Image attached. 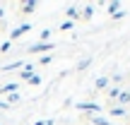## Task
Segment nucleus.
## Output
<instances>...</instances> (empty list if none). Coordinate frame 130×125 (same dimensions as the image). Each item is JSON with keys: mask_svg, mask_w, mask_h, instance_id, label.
Returning a JSON list of instances; mask_svg holds the SVG:
<instances>
[{"mask_svg": "<svg viewBox=\"0 0 130 125\" xmlns=\"http://www.w3.org/2000/svg\"><path fill=\"white\" fill-rule=\"evenodd\" d=\"M75 108H77L79 113H87V116H99V111H101V106L94 101H84V103H75Z\"/></svg>", "mask_w": 130, "mask_h": 125, "instance_id": "1", "label": "nucleus"}, {"mask_svg": "<svg viewBox=\"0 0 130 125\" xmlns=\"http://www.w3.org/2000/svg\"><path fill=\"white\" fill-rule=\"evenodd\" d=\"M53 48H56V46H53L51 41H46V43H41V41H39V43H34V46L29 48V53H36V56H39V53H46V51H53Z\"/></svg>", "mask_w": 130, "mask_h": 125, "instance_id": "2", "label": "nucleus"}, {"mask_svg": "<svg viewBox=\"0 0 130 125\" xmlns=\"http://www.w3.org/2000/svg\"><path fill=\"white\" fill-rule=\"evenodd\" d=\"M29 29H31V24H19V27L14 29V31H10V39H12V41H14V39H19V36H24V34L29 31Z\"/></svg>", "mask_w": 130, "mask_h": 125, "instance_id": "3", "label": "nucleus"}, {"mask_svg": "<svg viewBox=\"0 0 130 125\" xmlns=\"http://www.w3.org/2000/svg\"><path fill=\"white\" fill-rule=\"evenodd\" d=\"M34 70H36V67H34V65H24V67H22V72H19V77H22L24 82H29V79H31L34 75H36V72H34Z\"/></svg>", "mask_w": 130, "mask_h": 125, "instance_id": "4", "label": "nucleus"}, {"mask_svg": "<svg viewBox=\"0 0 130 125\" xmlns=\"http://www.w3.org/2000/svg\"><path fill=\"white\" fill-rule=\"evenodd\" d=\"M65 14H68V22H72V19H79V10L75 7V5H70V7L65 10Z\"/></svg>", "mask_w": 130, "mask_h": 125, "instance_id": "5", "label": "nucleus"}, {"mask_svg": "<svg viewBox=\"0 0 130 125\" xmlns=\"http://www.w3.org/2000/svg\"><path fill=\"white\" fill-rule=\"evenodd\" d=\"M17 84H14V82H10V84H5V87H0V94H7V96H10V94H17Z\"/></svg>", "mask_w": 130, "mask_h": 125, "instance_id": "6", "label": "nucleus"}, {"mask_svg": "<svg viewBox=\"0 0 130 125\" xmlns=\"http://www.w3.org/2000/svg\"><path fill=\"white\" fill-rule=\"evenodd\" d=\"M34 10H36V0H27V3L22 5V12H24V14L34 12Z\"/></svg>", "mask_w": 130, "mask_h": 125, "instance_id": "7", "label": "nucleus"}, {"mask_svg": "<svg viewBox=\"0 0 130 125\" xmlns=\"http://www.w3.org/2000/svg\"><path fill=\"white\" fill-rule=\"evenodd\" d=\"M89 120H92V125H111L108 118H101V116H89Z\"/></svg>", "mask_w": 130, "mask_h": 125, "instance_id": "8", "label": "nucleus"}, {"mask_svg": "<svg viewBox=\"0 0 130 125\" xmlns=\"http://www.w3.org/2000/svg\"><path fill=\"white\" fill-rule=\"evenodd\" d=\"M108 84H111V79H108V77H99L96 82H94V87H96V89H106Z\"/></svg>", "mask_w": 130, "mask_h": 125, "instance_id": "9", "label": "nucleus"}, {"mask_svg": "<svg viewBox=\"0 0 130 125\" xmlns=\"http://www.w3.org/2000/svg\"><path fill=\"white\" fill-rule=\"evenodd\" d=\"M121 92H123L121 87H111V89H106V94H108V99H111V101H113V99H118V96H121Z\"/></svg>", "mask_w": 130, "mask_h": 125, "instance_id": "10", "label": "nucleus"}, {"mask_svg": "<svg viewBox=\"0 0 130 125\" xmlns=\"http://www.w3.org/2000/svg\"><path fill=\"white\" fill-rule=\"evenodd\" d=\"M19 67H24V63H22V60H17V63H10V65H5V67H3V72H12V70H19Z\"/></svg>", "mask_w": 130, "mask_h": 125, "instance_id": "11", "label": "nucleus"}, {"mask_svg": "<svg viewBox=\"0 0 130 125\" xmlns=\"http://www.w3.org/2000/svg\"><path fill=\"white\" fill-rule=\"evenodd\" d=\"M92 14H94V7H92V5H87V7L79 12V17H82V19H92Z\"/></svg>", "mask_w": 130, "mask_h": 125, "instance_id": "12", "label": "nucleus"}, {"mask_svg": "<svg viewBox=\"0 0 130 125\" xmlns=\"http://www.w3.org/2000/svg\"><path fill=\"white\" fill-rule=\"evenodd\" d=\"M125 113H128V108H123V106H113L111 108V116H118V118H121V116H125Z\"/></svg>", "mask_w": 130, "mask_h": 125, "instance_id": "13", "label": "nucleus"}, {"mask_svg": "<svg viewBox=\"0 0 130 125\" xmlns=\"http://www.w3.org/2000/svg\"><path fill=\"white\" fill-rule=\"evenodd\" d=\"M89 65H92V58H82V60L77 63V70H87Z\"/></svg>", "mask_w": 130, "mask_h": 125, "instance_id": "14", "label": "nucleus"}, {"mask_svg": "<svg viewBox=\"0 0 130 125\" xmlns=\"http://www.w3.org/2000/svg\"><path fill=\"white\" fill-rule=\"evenodd\" d=\"M118 10H121V3H118V0H113V3H108V12H118Z\"/></svg>", "mask_w": 130, "mask_h": 125, "instance_id": "15", "label": "nucleus"}, {"mask_svg": "<svg viewBox=\"0 0 130 125\" xmlns=\"http://www.w3.org/2000/svg\"><path fill=\"white\" fill-rule=\"evenodd\" d=\"M39 39H41V43H46L48 39H51V29H43V31H41V36H39Z\"/></svg>", "mask_w": 130, "mask_h": 125, "instance_id": "16", "label": "nucleus"}, {"mask_svg": "<svg viewBox=\"0 0 130 125\" xmlns=\"http://www.w3.org/2000/svg\"><path fill=\"white\" fill-rule=\"evenodd\" d=\"M75 27V22H63L60 24V31H68V29H72Z\"/></svg>", "mask_w": 130, "mask_h": 125, "instance_id": "17", "label": "nucleus"}, {"mask_svg": "<svg viewBox=\"0 0 130 125\" xmlns=\"http://www.w3.org/2000/svg\"><path fill=\"white\" fill-rule=\"evenodd\" d=\"M51 60H53V56H41V60H39V63H41V65H48Z\"/></svg>", "mask_w": 130, "mask_h": 125, "instance_id": "18", "label": "nucleus"}, {"mask_svg": "<svg viewBox=\"0 0 130 125\" xmlns=\"http://www.w3.org/2000/svg\"><path fill=\"white\" fill-rule=\"evenodd\" d=\"M29 82H31V84H34V87H39V84H41V77H39V75H34V77H31V79H29Z\"/></svg>", "mask_w": 130, "mask_h": 125, "instance_id": "19", "label": "nucleus"}, {"mask_svg": "<svg viewBox=\"0 0 130 125\" xmlns=\"http://www.w3.org/2000/svg\"><path fill=\"white\" fill-rule=\"evenodd\" d=\"M111 17H113V19H123V17H125V12H123V10H118V12H113Z\"/></svg>", "mask_w": 130, "mask_h": 125, "instance_id": "20", "label": "nucleus"}, {"mask_svg": "<svg viewBox=\"0 0 130 125\" xmlns=\"http://www.w3.org/2000/svg\"><path fill=\"white\" fill-rule=\"evenodd\" d=\"M7 51H10V41H5L3 46H0V53H7Z\"/></svg>", "mask_w": 130, "mask_h": 125, "instance_id": "21", "label": "nucleus"}, {"mask_svg": "<svg viewBox=\"0 0 130 125\" xmlns=\"http://www.w3.org/2000/svg\"><path fill=\"white\" fill-rule=\"evenodd\" d=\"M43 125H56V123H53V120H43Z\"/></svg>", "mask_w": 130, "mask_h": 125, "instance_id": "22", "label": "nucleus"}, {"mask_svg": "<svg viewBox=\"0 0 130 125\" xmlns=\"http://www.w3.org/2000/svg\"><path fill=\"white\" fill-rule=\"evenodd\" d=\"M3 14H5V10H3V7H0V19H3Z\"/></svg>", "mask_w": 130, "mask_h": 125, "instance_id": "23", "label": "nucleus"}]
</instances>
